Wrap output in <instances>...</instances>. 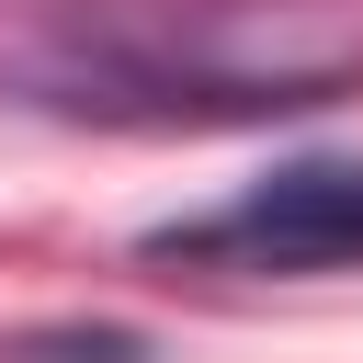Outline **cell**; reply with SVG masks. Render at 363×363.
<instances>
[{
	"label": "cell",
	"instance_id": "cell-3",
	"mask_svg": "<svg viewBox=\"0 0 363 363\" xmlns=\"http://www.w3.org/2000/svg\"><path fill=\"white\" fill-rule=\"evenodd\" d=\"M11 363H147L136 329H23Z\"/></svg>",
	"mask_w": 363,
	"mask_h": 363
},
{
	"label": "cell",
	"instance_id": "cell-2",
	"mask_svg": "<svg viewBox=\"0 0 363 363\" xmlns=\"http://www.w3.org/2000/svg\"><path fill=\"white\" fill-rule=\"evenodd\" d=\"M147 261L182 272H352L363 261V159H284L204 216L147 227Z\"/></svg>",
	"mask_w": 363,
	"mask_h": 363
},
{
	"label": "cell",
	"instance_id": "cell-1",
	"mask_svg": "<svg viewBox=\"0 0 363 363\" xmlns=\"http://www.w3.org/2000/svg\"><path fill=\"white\" fill-rule=\"evenodd\" d=\"M363 79V11L329 0H204L182 23H57L0 57V102L57 125H261L318 113Z\"/></svg>",
	"mask_w": 363,
	"mask_h": 363
}]
</instances>
